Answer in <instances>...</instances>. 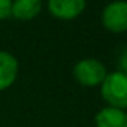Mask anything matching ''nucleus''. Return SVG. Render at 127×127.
Here are the masks:
<instances>
[{"label":"nucleus","mask_w":127,"mask_h":127,"mask_svg":"<svg viewBox=\"0 0 127 127\" xmlns=\"http://www.w3.org/2000/svg\"><path fill=\"white\" fill-rule=\"evenodd\" d=\"M100 93L108 106L118 108V109H127V75L114 71L106 74L105 80L100 84Z\"/></svg>","instance_id":"obj_1"},{"label":"nucleus","mask_w":127,"mask_h":127,"mask_svg":"<svg viewBox=\"0 0 127 127\" xmlns=\"http://www.w3.org/2000/svg\"><path fill=\"white\" fill-rule=\"evenodd\" d=\"M72 74H74V78L80 84L93 87V86L102 84L108 72H106L105 65L100 61H97L95 58H86L75 64Z\"/></svg>","instance_id":"obj_2"},{"label":"nucleus","mask_w":127,"mask_h":127,"mask_svg":"<svg viewBox=\"0 0 127 127\" xmlns=\"http://www.w3.org/2000/svg\"><path fill=\"white\" fill-rule=\"evenodd\" d=\"M102 24L111 32L127 31V1L114 0L108 3L102 12Z\"/></svg>","instance_id":"obj_3"},{"label":"nucleus","mask_w":127,"mask_h":127,"mask_svg":"<svg viewBox=\"0 0 127 127\" xmlns=\"http://www.w3.org/2000/svg\"><path fill=\"white\" fill-rule=\"evenodd\" d=\"M86 7V0H47L49 12L64 21H69L83 13Z\"/></svg>","instance_id":"obj_4"},{"label":"nucleus","mask_w":127,"mask_h":127,"mask_svg":"<svg viewBox=\"0 0 127 127\" xmlns=\"http://www.w3.org/2000/svg\"><path fill=\"white\" fill-rule=\"evenodd\" d=\"M18 59L4 50H0V90H4L13 84L18 75Z\"/></svg>","instance_id":"obj_5"},{"label":"nucleus","mask_w":127,"mask_h":127,"mask_svg":"<svg viewBox=\"0 0 127 127\" xmlns=\"http://www.w3.org/2000/svg\"><path fill=\"white\" fill-rule=\"evenodd\" d=\"M96 127H127V112L118 108L106 106L95 117Z\"/></svg>","instance_id":"obj_6"},{"label":"nucleus","mask_w":127,"mask_h":127,"mask_svg":"<svg viewBox=\"0 0 127 127\" xmlns=\"http://www.w3.org/2000/svg\"><path fill=\"white\" fill-rule=\"evenodd\" d=\"M41 10V0H12L10 15L19 21L34 19Z\"/></svg>","instance_id":"obj_7"},{"label":"nucleus","mask_w":127,"mask_h":127,"mask_svg":"<svg viewBox=\"0 0 127 127\" xmlns=\"http://www.w3.org/2000/svg\"><path fill=\"white\" fill-rule=\"evenodd\" d=\"M10 7H12V0H0V21L10 16Z\"/></svg>","instance_id":"obj_8"},{"label":"nucleus","mask_w":127,"mask_h":127,"mask_svg":"<svg viewBox=\"0 0 127 127\" xmlns=\"http://www.w3.org/2000/svg\"><path fill=\"white\" fill-rule=\"evenodd\" d=\"M118 71L120 72H123V74H126L127 75V49L121 53V56H120V59H118Z\"/></svg>","instance_id":"obj_9"}]
</instances>
